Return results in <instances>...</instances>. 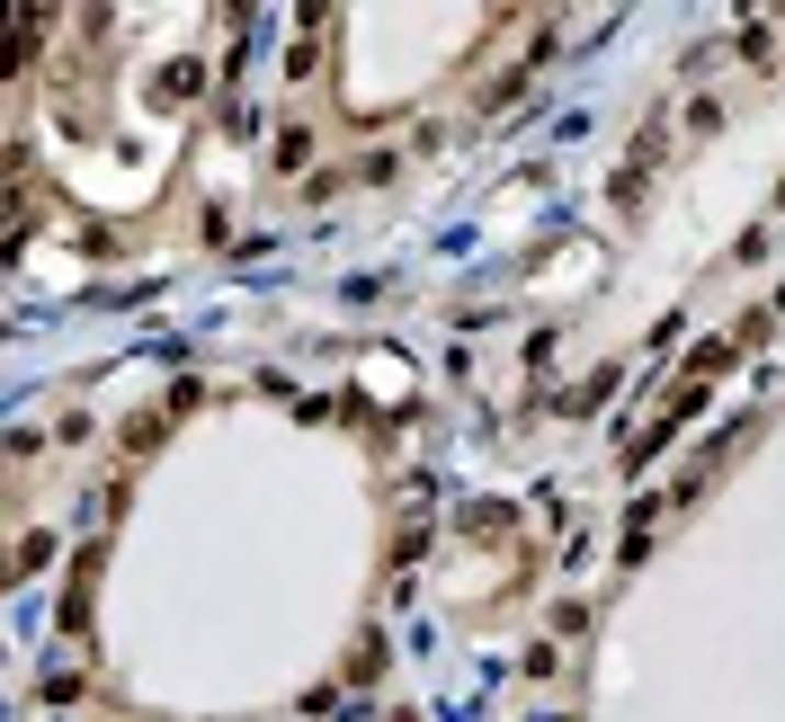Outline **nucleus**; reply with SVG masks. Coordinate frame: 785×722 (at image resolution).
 <instances>
[{
    "label": "nucleus",
    "instance_id": "1",
    "mask_svg": "<svg viewBox=\"0 0 785 722\" xmlns=\"http://www.w3.org/2000/svg\"><path fill=\"white\" fill-rule=\"evenodd\" d=\"M661 135H670V116H651V125H642V144L625 152V179H616V206H642V196H651V170H661Z\"/></svg>",
    "mask_w": 785,
    "mask_h": 722
},
{
    "label": "nucleus",
    "instance_id": "2",
    "mask_svg": "<svg viewBox=\"0 0 785 722\" xmlns=\"http://www.w3.org/2000/svg\"><path fill=\"white\" fill-rule=\"evenodd\" d=\"M90 580H99V545H81V562H72V588H62V633L90 624Z\"/></svg>",
    "mask_w": 785,
    "mask_h": 722
},
{
    "label": "nucleus",
    "instance_id": "3",
    "mask_svg": "<svg viewBox=\"0 0 785 722\" xmlns=\"http://www.w3.org/2000/svg\"><path fill=\"white\" fill-rule=\"evenodd\" d=\"M375 669H384V642H375V633H357V651H349V678H357V687H366V678H375Z\"/></svg>",
    "mask_w": 785,
    "mask_h": 722
},
{
    "label": "nucleus",
    "instance_id": "4",
    "mask_svg": "<svg viewBox=\"0 0 785 722\" xmlns=\"http://www.w3.org/2000/svg\"><path fill=\"white\" fill-rule=\"evenodd\" d=\"M45 553H54V536H19V580H27V571H45Z\"/></svg>",
    "mask_w": 785,
    "mask_h": 722
}]
</instances>
